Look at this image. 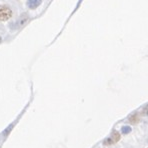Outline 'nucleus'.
Instances as JSON below:
<instances>
[{"label": "nucleus", "mask_w": 148, "mask_h": 148, "mask_svg": "<svg viewBox=\"0 0 148 148\" xmlns=\"http://www.w3.org/2000/svg\"><path fill=\"white\" fill-rule=\"evenodd\" d=\"M28 19H29L28 14H26V13H24V14H21L17 20H15L14 22H12L11 24H10V28H11L12 30H15V29H17V28L21 27V26L24 25L25 23L27 22Z\"/></svg>", "instance_id": "1"}, {"label": "nucleus", "mask_w": 148, "mask_h": 148, "mask_svg": "<svg viewBox=\"0 0 148 148\" xmlns=\"http://www.w3.org/2000/svg\"><path fill=\"white\" fill-rule=\"evenodd\" d=\"M121 132L124 134L129 133V132H131V127H129V126H123V127L121 128Z\"/></svg>", "instance_id": "6"}, {"label": "nucleus", "mask_w": 148, "mask_h": 148, "mask_svg": "<svg viewBox=\"0 0 148 148\" xmlns=\"http://www.w3.org/2000/svg\"><path fill=\"white\" fill-rule=\"evenodd\" d=\"M0 41H1V38H0Z\"/></svg>", "instance_id": "7"}, {"label": "nucleus", "mask_w": 148, "mask_h": 148, "mask_svg": "<svg viewBox=\"0 0 148 148\" xmlns=\"http://www.w3.org/2000/svg\"><path fill=\"white\" fill-rule=\"evenodd\" d=\"M120 139V134L118 133L117 131H113L112 133V136L109 137V138H107L105 141H104V144L105 145H109V144H113V143H116L117 141Z\"/></svg>", "instance_id": "3"}, {"label": "nucleus", "mask_w": 148, "mask_h": 148, "mask_svg": "<svg viewBox=\"0 0 148 148\" xmlns=\"http://www.w3.org/2000/svg\"><path fill=\"white\" fill-rule=\"evenodd\" d=\"M129 121H130L131 123H133V124H135V123L138 122V121H139V116H138V114H133L132 116H130Z\"/></svg>", "instance_id": "5"}, {"label": "nucleus", "mask_w": 148, "mask_h": 148, "mask_svg": "<svg viewBox=\"0 0 148 148\" xmlns=\"http://www.w3.org/2000/svg\"><path fill=\"white\" fill-rule=\"evenodd\" d=\"M42 0H27V6L30 9H35L41 4Z\"/></svg>", "instance_id": "4"}, {"label": "nucleus", "mask_w": 148, "mask_h": 148, "mask_svg": "<svg viewBox=\"0 0 148 148\" xmlns=\"http://www.w3.org/2000/svg\"><path fill=\"white\" fill-rule=\"evenodd\" d=\"M12 16V10L7 5H0V21H6Z\"/></svg>", "instance_id": "2"}]
</instances>
